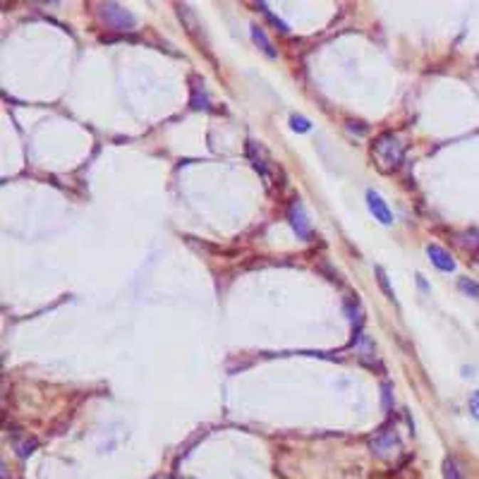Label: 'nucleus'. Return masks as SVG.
<instances>
[{
    "label": "nucleus",
    "mask_w": 479,
    "mask_h": 479,
    "mask_svg": "<svg viewBox=\"0 0 479 479\" xmlns=\"http://www.w3.org/2000/svg\"><path fill=\"white\" fill-rule=\"evenodd\" d=\"M460 290L472 295V298H479V285L475 283V280H470V278H460Z\"/></svg>",
    "instance_id": "nucleus-11"
},
{
    "label": "nucleus",
    "mask_w": 479,
    "mask_h": 479,
    "mask_svg": "<svg viewBox=\"0 0 479 479\" xmlns=\"http://www.w3.org/2000/svg\"><path fill=\"white\" fill-rule=\"evenodd\" d=\"M367 206H369V211L374 214V219L379 223H384V226H391L393 223V214H391L389 204H386L384 196L379 192H374V189L367 192Z\"/></svg>",
    "instance_id": "nucleus-5"
},
{
    "label": "nucleus",
    "mask_w": 479,
    "mask_h": 479,
    "mask_svg": "<svg viewBox=\"0 0 479 479\" xmlns=\"http://www.w3.org/2000/svg\"><path fill=\"white\" fill-rule=\"evenodd\" d=\"M192 108H209V96L204 89V82L199 77H192Z\"/></svg>",
    "instance_id": "nucleus-7"
},
{
    "label": "nucleus",
    "mask_w": 479,
    "mask_h": 479,
    "mask_svg": "<svg viewBox=\"0 0 479 479\" xmlns=\"http://www.w3.org/2000/svg\"><path fill=\"white\" fill-rule=\"evenodd\" d=\"M372 451L377 453V456H391V453H396L400 448V438H398V431L396 426H384L381 431H377V434L372 436Z\"/></svg>",
    "instance_id": "nucleus-3"
},
{
    "label": "nucleus",
    "mask_w": 479,
    "mask_h": 479,
    "mask_svg": "<svg viewBox=\"0 0 479 479\" xmlns=\"http://www.w3.org/2000/svg\"><path fill=\"white\" fill-rule=\"evenodd\" d=\"M426 254H429L431 264H434L438 271H456V261H453L451 252H446L443 247L429 245V247H426Z\"/></svg>",
    "instance_id": "nucleus-6"
},
{
    "label": "nucleus",
    "mask_w": 479,
    "mask_h": 479,
    "mask_svg": "<svg viewBox=\"0 0 479 479\" xmlns=\"http://www.w3.org/2000/svg\"><path fill=\"white\" fill-rule=\"evenodd\" d=\"M290 122H293L295 132H307V130H310V120H307V117H302V115H293Z\"/></svg>",
    "instance_id": "nucleus-12"
},
{
    "label": "nucleus",
    "mask_w": 479,
    "mask_h": 479,
    "mask_svg": "<svg viewBox=\"0 0 479 479\" xmlns=\"http://www.w3.org/2000/svg\"><path fill=\"white\" fill-rule=\"evenodd\" d=\"M374 156H377L379 166L384 170H396L400 163H403L405 147L400 144V140L393 132H384L377 137V142H374Z\"/></svg>",
    "instance_id": "nucleus-1"
},
{
    "label": "nucleus",
    "mask_w": 479,
    "mask_h": 479,
    "mask_svg": "<svg viewBox=\"0 0 479 479\" xmlns=\"http://www.w3.org/2000/svg\"><path fill=\"white\" fill-rule=\"evenodd\" d=\"M252 38H254V43H257L259 48L264 51V53H266L268 58H275V51H273L271 41H268V36L264 34V29L257 27V24H254V27H252Z\"/></svg>",
    "instance_id": "nucleus-8"
},
{
    "label": "nucleus",
    "mask_w": 479,
    "mask_h": 479,
    "mask_svg": "<svg viewBox=\"0 0 479 479\" xmlns=\"http://www.w3.org/2000/svg\"><path fill=\"white\" fill-rule=\"evenodd\" d=\"M468 408H470V415L475 417V419H479V391L470 393V398H468Z\"/></svg>",
    "instance_id": "nucleus-13"
},
{
    "label": "nucleus",
    "mask_w": 479,
    "mask_h": 479,
    "mask_svg": "<svg viewBox=\"0 0 479 479\" xmlns=\"http://www.w3.org/2000/svg\"><path fill=\"white\" fill-rule=\"evenodd\" d=\"M259 10L264 12V15L268 17V22L275 24V29H278V31H283V34H290V29H288V24L283 22V19H278L275 15H271V10L266 8V3H259Z\"/></svg>",
    "instance_id": "nucleus-9"
},
{
    "label": "nucleus",
    "mask_w": 479,
    "mask_h": 479,
    "mask_svg": "<svg viewBox=\"0 0 479 479\" xmlns=\"http://www.w3.org/2000/svg\"><path fill=\"white\" fill-rule=\"evenodd\" d=\"M377 275H379V283H381L384 293L389 295V300H393V290H391V285H389V278H386V273H384V268H381V266L377 268Z\"/></svg>",
    "instance_id": "nucleus-14"
},
{
    "label": "nucleus",
    "mask_w": 479,
    "mask_h": 479,
    "mask_svg": "<svg viewBox=\"0 0 479 479\" xmlns=\"http://www.w3.org/2000/svg\"><path fill=\"white\" fill-rule=\"evenodd\" d=\"M443 479H463L460 470L453 460H443Z\"/></svg>",
    "instance_id": "nucleus-10"
},
{
    "label": "nucleus",
    "mask_w": 479,
    "mask_h": 479,
    "mask_svg": "<svg viewBox=\"0 0 479 479\" xmlns=\"http://www.w3.org/2000/svg\"><path fill=\"white\" fill-rule=\"evenodd\" d=\"M288 221H290L293 231L298 233L300 240H310L312 238L310 219H307V211H305V206H302L300 199L290 201V206H288Z\"/></svg>",
    "instance_id": "nucleus-4"
},
{
    "label": "nucleus",
    "mask_w": 479,
    "mask_h": 479,
    "mask_svg": "<svg viewBox=\"0 0 479 479\" xmlns=\"http://www.w3.org/2000/svg\"><path fill=\"white\" fill-rule=\"evenodd\" d=\"M101 17H103V22H106L108 27H113L117 31H132L135 24H137V19H135L132 12L120 8V5H115V3L101 5Z\"/></svg>",
    "instance_id": "nucleus-2"
}]
</instances>
